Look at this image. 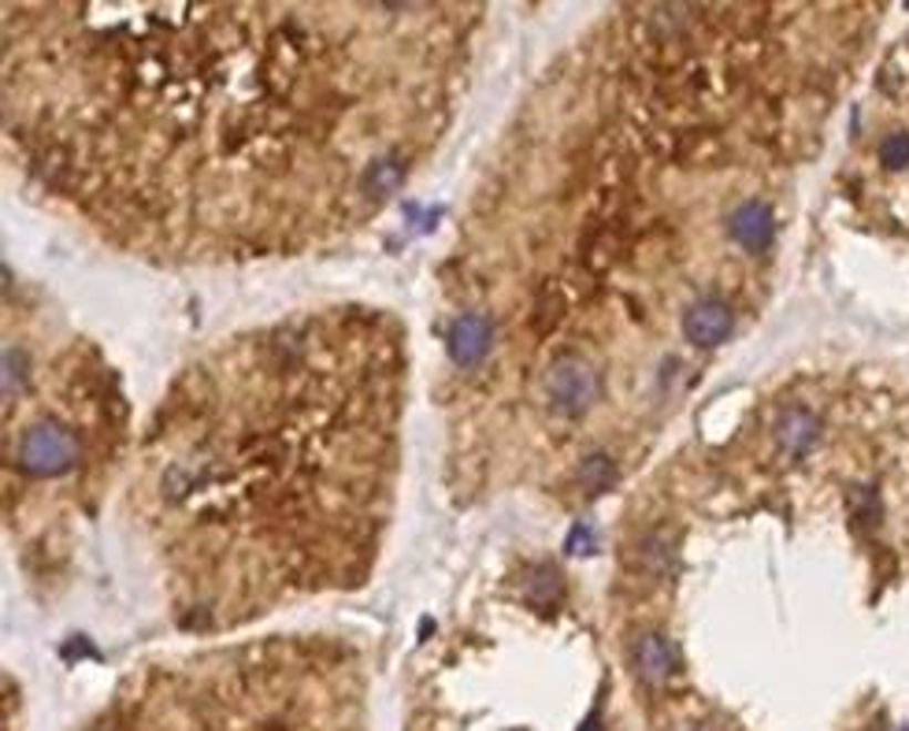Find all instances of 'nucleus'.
I'll use <instances>...</instances> for the list:
<instances>
[{
  "mask_svg": "<svg viewBox=\"0 0 909 731\" xmlns=\"http://www.w3.org/2000/svg\"><path fill=\"white\" fill-rule=\"evenodd\" d=\"M368 312L271 327L216 360L238 398L183 375L156 442L161 513L257 538L260 609L282 590L361 579L383 524L397 461L401 334L383 327L349 368L338 364Z\"/></svg>",
  "mask_w": 909,
  "mask_h": 731,
  "instance_id": "obj_1",
  "label": "nucleus"
},
{
  "mask_svg": "<svg viewBox=\"0 0 909 731\" xmlns=\"http://www.w3.org/2000/svg\"><path fill=\"white\" fill-rule=\"evenodd\" d=\"M309 657L282 650H230L186 672V683L153 676L120 698L90 731H361L357 698L331 661L304 694H282Z\"/></svg>",
  "mask_w": 909,
  "mask_h": 731,
  "instance_id": "obj_2",
  "label": "nucleus"
},
{
  "mask_svg": "<svg viewBox=\"0 0 909 731\" xmlns=\"http://www.w3.org/2000/svg\"><path fill=\"white\" fill-rule=\"evenodd\" d=\"M12 457L30 480H60L79 464L82 446L75 428H68L63 420H34L19 434Z\"/></svg>",
  "mask_w": 909,
  "mask_h": 731,
  "instance_id": "obj_3",
  "label": "nucleus"
},
{
  "mask_svg": "<svg viewBox=\"0 0 909 731\" xmlns=\"http://www.w3.org/2000/svg\"><path fill=\"white\" fill-rule=\"evenodd\" d=\"M601 394V375L598 368L583 357H557L554 364H546L543 375V401L549 412L561 420H579L595 405Z\"/></svg>",
  "mask_w": 909,
  "mask_h": 731,
  "instance_id": "obj_4",
  "label": "nucleus"
},
{
  "mask_svg": "<svg viewBox=\"0 0 909 731\" xmlns=\"http://www.w3.org/2000/svg\"><path fill=\"white\" fill-rule=\"evenodd\" d=\"M490 342H494V327H490V316L483 312H461L450 327V357L453 364L461 368L479 364Z\"/></svg>",
  "mask_w": 909,
  "mask_h": 731,
  "instance_id": "obj_5",
  "label": "nucleus"
},
{
  "mask_svg": "<svg viewBox=\"0 0 909 731\" xmlns=\"http://www.w3.org/2000/svg\"><path fill=\"white\" fill-rule=\"evenodd\" d=\"M732 327H735V316L724 301H698L683 316V334L702 349L721 346L724 338L732 334Z\"/></svg>",
  "mask_w": 909,
  "mask_h": 731,
  "instance_id": "obj_6",
  "label": "nucleus"
},
{
  "mask_svg": "<svg viewBox=\"0 0 909 731\" xmlns=\"http://www.w3.org/2000/svg\"><path fill=\"white\" fill-rule=\"evenodd\" d=\"M727 230H732V238L746 253H765L768 246H773V238H776L773 208L761 205V200H746V205H738L732 212V219H727Z\"/></svg>",
  "mask_w": 909,
  "mask_h": 731,
  "instance_id": "obj_7",
  "label": "nucleus"
},
{
  "mask_svg": "<svg viewBox=\"0 0 909 731\" xmlns=\"http://www.w3.org/2000/svg\"><path fill=\"white\" fill-rule=\"evenodd\" d=\"M817 439H820V423H817V416H809L806 409H787L784 416H779V423H776L779 450L795 453V457H798V453H809Z\"/></svg>",
  "mask_w": 909,
  "mask_h": 731,
  "instance_id": "obj_8",
  "label": "nucleus"
},
{
  "mask_svg": "<svg viewBox=\"0 0 909 731\" xmlns=\"http://www.w3.org/2000/svg\"><path fill=\"white\" fill-rule=\"evenodd\" d=\"M880 161H884V167H891V172H902V167H909V134L906 131H895V134L884 137Z\"/></svg>",
  "mask_w": 909,
  "mask_h": 731,
  "instance_id": "obj_9",
  "label": "nucleus"
},
{
  "mask_svg": "<svg viewBox=\"0 0 909 731\" xmlns=\"http://www.w3.org/2000/svg\"><path fill=\"white\" fill-rule=\"evenodd\" d=\"M568 549H572V554H590V532H587V524H579L572 535H568Z\"/></svg>",
  "mask_w": 909,
  "mask_h": 731,
  "instance_id": "obj_10",
  "label": "nucleus"
}]
</instances>
